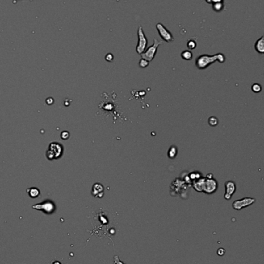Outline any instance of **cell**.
<instances>
[{
	"mask_svg": "<svg viewBox=\"0 0 264 264\" xmlns=\"http://www.w3.org/2000/svg\"><path fill=\"white\" fill-rule=\"evenodd\" d=\"M219 62L220 63H223L225 61V56L223 53H217L215 55H207L203 54L198 56L195 61V66L198 70H204L209 66L214 63L215 62Z\"/></svg>",
	"mask_w": 264,
	"mask_h": 264,
	"instance_id": "6da1fadb",
	"label": "cell"
},
{
	"mask_svg": "<svg viewBox=\"0 0 264 264\" xmlns=\"http://www.w3.org/2000/svg\"><path fill=\"white\" fill-rule=\"evenodd\" d=\"M163 43L162 41L157 40V39H154L153 43V45H151L150 47H148L144 52H143L141 55L142 59H144L146 60H147L148 62H151L153 59H154L156 56V53H157V48L159 47L160 45Z\"/></svg>",
	"mask_w": 264,
	"mask_h": 264,
	"instance_id": "7a4b0ae2",
	"label": "cell"
},
{
	"mask_svg": "<svg viewBox=\"0 0 264 264\" xmlns=\"http://www.w3.org/2000/svg\"><path fill=\"white\" fill-rule=\"evenodd\" d=\"M137 34H138V43H137L136 50V53L140 55L146 50L147 47L148 40L142 26H139Z\"/></svg>",
	"mask_w": 264,
	"mask_h": 264,
	"instance_id": "3957f363",
	"label": "cell"
},
{
	"mask_svg": "<svg viewBox=\"0 0 264 264\" xmlns=\"http://www.w3.org/2000/svg\"><path fill=\"white\" fill-rule=\"evenodd\" d=\"M156 27H157L158 33H159V35L161 36V39H162L163 40L167 43L173 42L174 39L173 35H172V33H170L162 23H161V22L157 23V25H156Z\"/></svg>",
	"mask_w": 264,
	"mask_h": 264,
	"instance_id": "277c9868",
	"label": "cell"
},
{
	"mask_svg": "<svg viewBox=\"0 0 264 264\" xmlns=\"http://www.w3.org/2000/svg\"><path fill=\"white\" fill-rule=\"evenodd\" d=\"M256 199L254 198H250V197H245L242 199H238L233 202V208L235 210H241L244 208L249 206V205H253L255 203Z\"/></svg>",
	"mask_w": 264,
	"mask_h": 264,
	"instance_id": "5b68a950",
	"label": "cell"
},
{
	"mask_svg": "<svg viewBox=\"0 0 264 264\" xmlns=\"http://www.w3.org/2000/svg\"><path fill=\"white\" fill-rule=\"evenodd\" d=\"M218 187H219V184L216 178H205V181H204V191L207 195H212V194L215 193L217 191Z\"/></svg>",
	"mask_w": 264,
	"mask_h": 264,
	"instance_id": "8992f818",
	"label": "cell"
},
{
	"mask_svg": "<svg viewBox=\"0 0 264 264\" xmlns=\"http://www.w3.org/2000/svg\"><path fill=\"white\" fill-rule=\"evenodd\" d=\"M225 192L224 195V199L225 200H230L236 191V185L233 181H227L225 183Z\"/></svg>",
	"mask_w": 264,
	"mask_h": 264,
	"instance_id": "52a82bcc",
	"label": "cell"
},
{
	"mask_svg": "<svg viewBox=\"0 0 264 264\" xmlns=\"http://www.w3.org/2000/svg\"><path fill=\"white\" fill-rule=\"evenodd\" d=\"M33 208L39 210H42L44 213L49 214V213H52L55 210V205L51 202H42L41 204H39V205H33Z\"/></svg>",
	"mask_w": 264,
	"mask_h": 264,
	"instance_id": "ba28073f",
	"label": "cell"
},
{
	"mask_svg": "<svg viewBox=\"0 0 264 264\" xmlns=\"http://www.w3.org/2000/svg\"><path fill=\"white\" fill-rule=\"evenodd\" d=\"M204 181H205V178L202 176L201 178L196 180V181H193V182L191 183V185L196 192H203V191H204Z\"/></svg>",
	"mask_w": 264,
	"mask_h": 264,
	"instance_id": "9c48e42d",
	"label": "cell"
},
{
	"mask_svg": "<svg viewBox=\"0 0 264 264\" xmlns=\"http://www.w3.org/2000/svg\"><path fill=\"white\" fill-rule=\"evenodd\" d=\"M92 195L96 198H102L104 195V187L100 183H95L92 187Z\"/></svg>",
	"mask_w": 264,
	"mask_h": 264,
	"instance_id": "30bf717a",
	"label": "cell"
},
{
	"mask_svg": "<svg viewBox=\"0 0 264 264\" xmlns=\"http://www.w3.org/2000/svg\"><path fill=\"white\" fill-rule=\"evenodd\" d=\"M255 50L257 53H260V54H263L264 53V38L263 36H261L259 39L256 40V43H255Z\"/></svg>",
	"mask_w": 264,
	"mask_h": 264,
	"instance_id": "8fae6325",
	"label": "cell"
},
{
	"mask_svg": "<svg viewBox=\"0 0 264 264\" xmlns=\"http://www.w3.org/2000/svg\"><path fill=\"white\" fill-rule=\"evenodd\" d=\"M178 153V148H177L175 145H172L170 146L168 152H167V156H168V158H170V159H174V158H176Z\"/></svg>",
	"mask_w": 264,
	"mask_h": 264,
	"instance_id": "7c38bea8",
	"label": "cell"
},
{
	"mask_svg": "<svg viewBox=\"0 0 264 264\" xmlns=\"http://www.w3.org/2000/svg\"><path fill=\"white\" fill-rule=\"evenodd\" d=\"M181 58H182L183 59H184V60H191L192 58H193V53H192V52L190 50H184V51L181 53Z\"/></svg>",
	"mask_w": 264,
	"mask_h": 264,
	"instance_id": "4fadbf2b",
	"label": "cell"
},
{
	"mask_svg": "<svg viewBox=\"0 0 264 264\" xmlns=\"http://www.w3.org/2000/svg\"><path fill=\"white\" fill-rule=\"evenodd\" d=\"M187 175H188V177H189V178H190L191 183L193 182V181L198 180V178H201V177H202V174L200 173L199 172H191V173H189Z\"/></svg>",
	"mask_w": 264,
	"mask_h": 264,
	"instance_id": "5bb4252c",
	"label": "cell"
},
{
	"mask_svg": "<svg viewBox=\"0 0 264 264\" xmlns=\"http://www.w3.org/2000/svg\"><path fill=\"white\" fill-rule=\"evenodd\" d=\"M27 192L31 198H36L40 195V191L36 188H30L27 190Z\"/></svg>",
	"mask_w": 264,
	"mask_h": 264,
	"instance_id": "9a60e30c",
	"label": "cell"
},
{
	"mask_svg": "<svg viewBox=\"0 0 264 264\" xmlns=\"http://www.w3.org/2000/svg\"><path fill=\"white\" fill-rule=\"evenodd\" d=\"M207 123H208V124L211 127H216L219 124V119L216 117H215V116H212V117L208 118Z\"/></svg>",
	"mask_w": 264,
	"mask_h": 264,
	"instance_id": "2e32d148",
	"label": "cell"
},
{
	"mask_svg": "<svg viewBox=\"0 0 264 264\" xmlns=\"http://www.w3.org/2000/svg\"><path fill=\"white\" fill-rule=\"evenodd\" d=\"M187 47L189 50H195L197 47L196 41L194 40V39H189V40L187 41Z\"/></svg>",
	"mask_w": 264,
	"mask_h": 264,
	"instance_id": "e0dca14e",
	"label": "cell"
},
{
	"mask_svg": "<svg viewBox=\"0 0 264 264\" xmlns=\"http://www.w3.org/2000/svg\"><path fill=\"white\" fill-rule=\"evenodd\" d=\"M251 89L253 92L257 94V93L261 92V91H262V87H261V85L259 84V83H253L251 87Z\"/></svg>",
	"mask_w": 264,
	"mask_h": 264,
	"instance_id": "ac0fdd59",
	"label": "cell"
},
{
	"mask_svg": "<svg viewBox=\"0 0 264 264\" xmlns=\"http://www.w3.org/2000/svg\"><path fill=\"white\" fill-rule=\"evenodd\" d=\"M149 62H148L147 60H146V59H141L140 60V62H139V65H140V67L141 68H146V67H148L149 66Z\"/></svg>",
	"mask_w": 264,
	"mask_h": 264,
	"instance_id": "d6986e66",
	"label": "cell"
},
{
	"mask_svg": "<svg viewBox=\"0 0 264 264\" xmlns=\"http://www.w3.org/2000/svg\"><path fill=\"white\" fill-rule=\"evenodd\" d=\"M222 7H223V4H222L221 2H216V6L214 5L213 9H214L216 12H220L221 10H222Z\"/></svg>",
	"mask_w": 264,
	"mask_h": 264,
	"instance_id": "ffe728a7",
	"label": "cell"
},
{
	"mask_svg": "<svg viewBox=\"0 0 264 264\" xmlns=\"http://www.w3.org/2000/svg\"><path fill=\"white\" fill-rule=\"evenodd\" d=\"M225 250L224 248H219V250H217V254L219 255V256H222L225 255Z\"/></svg>",
	"mask_w": 264,
	"mask_h": 264,
	"instance_id": "44dd1931",
	"label": "cell"
},
{
	"mask_svg": "<svg viewBox=\"0 0 264 264\" xmlns=\"http://www.w3.org/2000/svg\"><path fill=\"white\" fill-rule=\"evenodd\" d=\"M113 259H114V262H115V264H125L124 262H123L121 260H120L119 257L118 256H114Z\"/></svg>",
	"mask_w": 264,
	"mask_h": 264,
	"instance_id": "7402d4cb",
	"label": "cell"
},
{
	"mask_svg": "<svg viewBox=\"0 0 264 264\" xmlns=\"http://www.w3.org/2000/svg\"><path fill=\"white\" fill-rule=\"evenodd\" d=\"M105 59H106L107 61H109V62L112 61V59H113V56H112V53H108V54L106 55V56H105Z\"/></svg>",
	"mask_w": 264,
	"mask_h": 264,
	"instance_id": "603a6c76",
	"label": "cell"
},
{
	"mask_svg": "<svg viewBox=\"0 0 264 264\" xmlns=\"http://www.w3.org/2000/svg\"><path fill=\"white\" fill-rule=\"evenodd\" d=\"M68 136H69V134H68L67 131H64L63 133L61 134V137L64 139H67V138H68Z\"/></svg>",
	"mask_w": 264,
	"mask_h": 264,
	"instance_id": "cb8c5ba5",
	"label": "cell"
},
{
	"mask_svg": "<svg viewBox=\"0 0 264 264\" xmlns=\"http://www.w3.org/2000/svg\"><path fill=\"white\" fill-rule=\"evenodd\" d=\"M205 178H207V179H209V178H214V176H213V175L212 173H208L207 175H206L205 177H204Z\"/></svg>",
	"mask_w": 264,
	"mask_h": 264,
	"instance_id": "d4e9b609",
	"label": "cell"
},
{
	"mask_svg": "<svg viewBox=\"0 0 264 264\" xmlns=\"http://www.w3.org/2000/svg\"><path fill=\"white\" fill-rule=\"evenodd\" d=\"M53 264H61V262H59V261H55V262H53Z\"/></svg>",
	"mask_w": 264,
	"mask_h": 264,
	"instance_id": "484cf974",
	"label": "cell"
}]
</instances>
